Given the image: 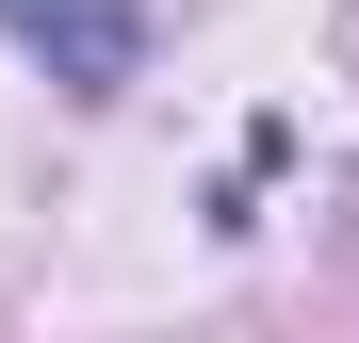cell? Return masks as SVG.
Wrapping results in <instances>:
<instances>
[{
  "mask_svg": "<svg viewBox=\"0 0 359 343\" xmlns=\"http://www.w3.org/2000/svg\"><path fill=\"white\" fill-rule=\"evenodd\" d=\"M0 33H17L66 98H114L147 66V0H0Z\"/></svg>",
  "mask_w": 359,
  "mask_h": 343,
  "instance_id": "6da1fadb",
  "label": "cell"
}]
</instances>
